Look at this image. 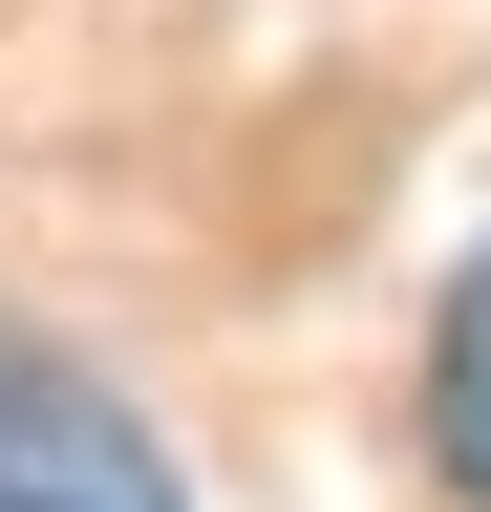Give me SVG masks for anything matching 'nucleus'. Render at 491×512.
Returning a JSON list of instances; mask_svg holds the SVG:
<instances>
[{"label":"nucleus","instance_id":"2","mask_svg":"<svg viewBox=\"0 0 491 512\" xmlns=\"http://www.w3.org/2000/svg\"><path fill=\"white\" fill-rule=\"evenodd\" d=\"M427 470L491 512V256L449 278V342H427Z\"/></svg>","mask_w":491,"mask_h":512},{"label":"nucleus","instance_id":"1","mask_svg":"<svg viewBox=\"0 0 491 512\" xmlns=\"http://www.w3.org/2000/svg\"><path fill=\"white\" fill-rule=\"evenodd\" d=\"M0 512H193V491H171V448L107 406L65 342L0 320Z\"/></svg>","mask_w":491,"mask_h":512}]
</instances>
